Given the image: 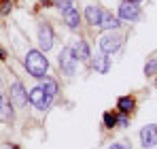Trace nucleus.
I'll return each mask as SVG.
<instances>
[{"instance_id":"1","label":"nucleus","mask_w":157,"mask_h":149,"mask_svg":"<svg viewBox=\"0 0 157 149\" xmlns=\"http://www.w3.org/2000/svg\"><path fill=\"white\" fill-rule=\"evenodd\" d=\"M24 64H26V70L32 77H36V79H43V77H47V70H49V62H47V58H45V53L38 49H30L26 53V60H24Z\"/></svg>"},{"instance_id":"2","label":"nucleus","mask_w":157,"mask_h":149,"mask_svg":"<svg viewBox=\"0 0 157 149\" xmlns=\"http://www.w3.org/2000/svg\"><path fill=\"white\" fill-rule=\"evenodd\" d=\"M123 45V36L119 34V32H115V30H110V32H106V34H102L100 36V49H102V53H115V51L119 49Z\"/></svg>"},{"instance_id":"3","label":"nucleus","mask_w":157,"mask_h":149,"mask_svg":"<svg viewBox=\"0 0 157 149\" xmlns=\"http://www.w3.org/2000/svg\"><path fill=\"white\" fill-rule=\"evenodd\" d=\"M59 68L66 77H72L77 70V58H75V51L72 47H64L59 51Z\"/></svg>"},{"instance_id":"4","label":"nucleus","mask_w":157,"mask_h":149,"mask_svg":"<svg viewBox=\"0 0 157 149\" xmlns=\"http://www.w3.org/2000/svg\"><path fill=\"white\" fill-rule=\"evenodd\" d=\"M119 19L123 22H136L140 19V6L138 2H132V0H125L119 4Z\"/></svg>"},{"instance_id":"5","label":"nucleus","mask_w":157,"mask_h":149,"mask_svg":"<svg viewBox=\"0 0 157 149\" xmlns=\"http://www.w3.org/2000/svg\"><path fill=\"white\" fill-rule=\"evenodd\" d=\"M38 45H40L43 51H49L53 47V30L49 24L38 26Z\"/></svg>"},{"instance_id":"6","label":"nucleus","mask_w":157,"mask_h":149,"mask_svg":"<svg viewBox=\"0 0 157 149\" xmlns=\"http://www.w3.org/2000/svg\"><path fill=\"white\" fill-rule=\"evenodd\" d=\"M140 141H142V147L151 149L157 145V126L155 124H149L140 130Z\"/></svg>"},{"instance_id":"7","label":"nucleus","mask_w":157,"mask_h":149,"mask_svg":"<svg viewBox=\"0 0 157 149\" xmlns=\"http://www.w3.org/2000/svg\"><path fill=\"white\" fill-rule=\"evenodd\" d=\"M11 100H13L15 107H24L28 102V92L24 90V85L19 81H13L11 83Z\"/></svg>"},{"instance_id":"8","label":"nucleus","mask_w":157,"mask_h":149,"mask_svg":"<svg viewBox=\"0 0 157 149\" xmlns=\"http://www.w3.org/2000/svg\"><path fill=\"white\" fill-rule=\"evenodd\" d=\"M28 100H30L36 109H40V111H47V109H49V107H47V96H45V92H43V87H40V85L30 90Z\"/></svg>"},{"instance_id":"9","label":"nucleus","mask_w":157,"mask_h":149,"mask_svg":"<svg viewBox=\"0 0 157 149\" xmlns=\"http://www.w3.org/2000/svg\"><path fill=\"white\" fill-rule=\"evenodd\" d=\"M100 28L102 30H117L119 28V17H115L113 13H108V11H102V15H100Z\"/></svg>"},{"instance_id":"10","label":"nucleus","mask_w":157,"mask_h":149,"mask_svg":"<svg viewBox=\"0 0 157 149\" xmlns=\"http://www.w3.org/2000/svg\"><path fill=\"white\" fill-rule=\"evenodd\" d=\"M64 24L68 26V28H72V30H77L78 26H81V15H78V11L75 6H70L68 11H64Z\"/></svg>"},{"instance_id":"11","label":"nucleus","mask_w":157,"mask_h":149,"mask_svg":"<svg viewBox=\"0 0 157 149\" xmlns=\"http://www.w3.org/2000/svg\"><path fill=\"white\" fill-rule=\"evenodd\" d=\"M72 51H75V58L81 60V62H87V60L91 58V53H89V45H87L85 41H77L75 47H72Z\"/></svg>"},{"instance_id":"12","label":"nucleus","mask_w":157,"mask_h":149,"mask_svg":"<svg viewBox=\"0 0 157 149\" xmlns=\"http://www.w3.org/2000/svg\"><path fill=\"white\" fill-rule=\"evenodd\" d=\"M91 66H94V70H98V73H108V68H110V62H108V58H106V53H100V55H96L94 60H91Z\"/></svg>"},{"instance_id":"13","label":"nucleus","mask_w":157,"mask_h":149,"mask_svg":"<svg viewBox=\"0 0 157 149\" xmlns=\"http://www.w3.org/2000/svg\"><path fill=\"white\" fill-rule=\"evenodd\" d=\"M40 87H43V92H45L47 96L55 98V94H57V81H55V79H51V77H43V79H40Z\"/></svg>"},{"instance_id":"14","label":"nucleus","mask_w":157,"mask_h":149,"mask_svg":"<svg viewBox=\"0 0 157 149\" xmlns=\"http://www.w3.org/2000/svg\"><path fill=\"white\" fill-rule=\"evenodd\" d=\"M117 109L128 115V113H132V111L136 109V100L132 98V96H121V98L117 100Z\"/></svg>"},{"instance_id":"15","label":"nucleus","mask_w":157,"mask_h":149,"mask_svg":"<svg viewBox=\"0 0 157 149\" xmlns=\"http://www.w3.org/2000/svg\"><path fill=\"white\" fill-rule=\"evenodd\" d=\"M100 15H102V9L100 6H87L85 9V17L91 26H98L100 24Z\"/></svg>"},{"instance_id":"16","label":"nucleus","mask_w":157,"mask_h":149,"mask_svg":"<svg viewBox=\"0 0 157 149\" xmlns=\"http://www.w3.org/2000/svg\"><path fill=\"white\" fill-rule=\"evenodd\" d=\"M155 73H157V60L151 58V60L144 64V74H147V77H153Z\"/></svg>"},{"instance_id":"17","label":"nucleus","mask_w":157,"mask_h":149,"mask_svg":"<svg viewBox=\"0 0 157 149\" xmlns=\"http://www.w3.org/2000/svg\"><path fill=\"white\" fill-rule=\"evenodd\" d=\"M104 126L106 128H113V126H117V115L115 113H104Z\"/></svg>"},{"instance_id":"18","label":"nucleus","mask_w":157,"mask_h":149,"mask_svg":"<svg viewBox=\"0 0 157 149\" xmlns=\"http://www.w3.org/2000/svg\"><path fill=\"white\" fill-rule=\"evenodd\" d=\"M55 6L62 9V11H68L72 6V0H55Z\"/></svg>"},{"instance_id":"19","label":"nucleus","mask_w":157,"mask_h":149,"mask_svg":"<svg viewBox=\"0 0 157 149\" xmlns=\"http://www.w3.org/2000/svg\"><path fill=\"white\" fill-rule=\"evenodd\" d=\"M117 124L121 126V128H125V126L130 124V117H128L125 113H121V115H117Z\"/></svg>"},{"instance_id":"20","label":"nucleus","mask_w":157,"mask_h":149,"mask_svg":"<svg viewBox=\"0 0 157 149\" xmlns=\"http://www.w3.org/2000/svg\"><path fill=\"white\" fill-rule=\"evenodd\" d=\"M9 6H11V2H9V0H4V2L0 4V13H2V15H4V13H9Z\"/></svg>"},{"instance_id":"21","label":"nucleus","mask_w":157,"mask_h":149,"mask_svg":"<svg viewBox=\"0 0 157 149\" xmlns=\"http://www.w3.org/2000/svg\"><path fill=\"white\" fill-rule=\"evenodd\" d=\"M110 149H130L128 145H123V143H117V145H113Z\"/></svg>"},{"instance_id":"22","label":"nucleus","mask_w":157,"mask_h":149,"mask_svg":"<svg viewBox=\"0 0 157 149\" xmlns=\"http://www.w3.org/2000/svg\"><path fill=\"white\" fill-rule=\"evenodd\" d=\"M4 55H6V53H4V49H2V47H0V60H4Z\"/></svg>"},{"instance_id":"23","label":"nucleus","mask_w":157,"mask_h":149,"mask_svg":"<svg viewBox=\"0 0 157 149\" xmlns=\"http://www.w3.org/2000/svg\"><path fill=\"white\" fill-rule=\"evenodd\" d=\"M0 113H2V96H0Z\"/></svg>"},{"instance_id":"24","label":"nucleus","mask_w":157,"mask_h":149,"mask_svg":"<svg viewBox=\"0 0 157 149\" xmlns=\"http://www.w3.org/2000/svg\"><path fill=\"white\" fill-rule=\"evenodd\" d=\"M132 2H140V0H132Z\"/></svg>"},{"instance_id":"25","label":"nucleus","mask_w":157,"mask_h":149,"mask_svg":"<svg viewBox=\"0 0 157 149\" xmlns=\"http://www.w3.org/2000/svg\"><path fill=\"white\" fill-rule=\"evenodd\" d=\"M13 149H19V147H13Z\"/></svg>"}]
</instances>
